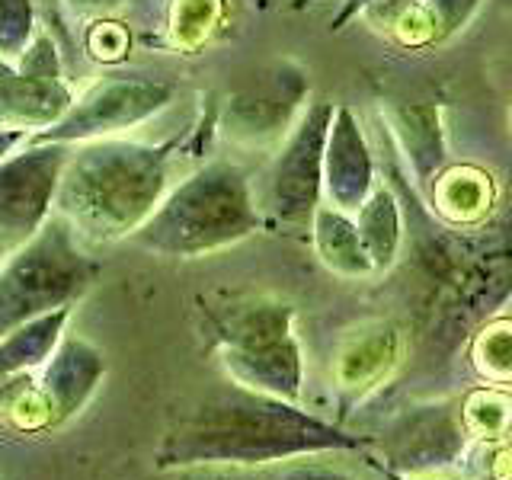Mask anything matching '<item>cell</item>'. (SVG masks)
<instances>
[{
	"mask_svg": "<svg viewBox=\"0 0 512 480\" xmlns=\"http://www.w3.org/2000/svg\"><path fill=\"white\" fill-rule=\"evenodd\" d=\"M368 445L336 423L301 410L282 397L228 384L183 410L167 426L154 452L157 471L186 468H253V464L311 458L327 452H352Z\"/></svg>",
	"mask_w": 512,
	"mask_h": 480,
	"instance_id": "6da1fadb",
	"label": "cell"
},
{
	"mask_svg": "<svg viewBox=\"0 0 512 480\" xmlns=\"http://www.w3.org/2000/svg\"><path fill=\"white\" fill-rule=\"evenodd\" d=\"M176 144L180 141L144 144L128 138L77 144L61 173L55 215L68 221L87 247L132 240L170 192Z\"/></svg>",
	"mask_w": 512,
	"mask_h": 480,
	"instance_id": "7a4b0ae2",
	"label": "cell"
},
{
	"mask_svg": "<svg viewBox=\"0 0 512 480\" xmlns=\"http://www.w3.org/2000/svg\"><path fill=\"white\" fill-rule=\"evenodd\" d=\"M260 228L263 215L247 173L231 160H208L167 192L132 244L170 260H199L240 244Z\"/></svg>",
	"mask_w": 512,
	"mask_h": 480,
	"instance_id": "3957f363",
	"label": "cell"
},
{
	"mask_svg": "<svg viewBox=\"0 0 512 480\" xmlns=\"http://www.w3.org/2000/svg\"><path fill=\"white\" fill-rule=\"evenodd\" d=\"M202 317L224 375L240 388L298 404L304 356L292 304L272 295H228L208 301Z\"/></svg>",
	"mask_w": 512,
	"mask_h": 480,
	"instance_id": "277c9868",
	"label": "cell"
},
{
	"mask_svg": "<svg viewBox=\"0 0 512 480\" xmlns=\"http://www.w3.org/2000/svg\"><path fill=\"white\" fill-rule=\"evenodd\" d=\"M100 263L84 250L61 215L10 253L0 266V340L42 314L74 304L90 292Z\"/></svg>",
	"mask_w": 512,
	"mask_h": 480,
	"instance_id": "5b68a950",
	"label": "cell"
},
{
	"mask_svg": "<svg viewBox=\"0 0 512 480\" xmlns=\"http://www.w3.org/2000/svg\"><path fill=\"white\" fill-rule=\"evenodd\" d=\"M106 378V356L100 346L77 333H64L58 349L42 365L39 378H10L0 384L7 420L16 429H55L90 404Z\"/></svg>",
	"mask_w": 512,
	"mask_h": 480,
	"instance_id": "8992f818",
	"label": "cell"
},
{
	"mask_svg": "<svg viewBox=\"0 0 512 480\" xmlns=\"http://www.w3.org/2000/svg\"><path fill=\"white\" fill-rule=\"evenodd\" d=\"M471 426L458 400H429L400 410L375 442L388 474L426 477L455 468L471 448Z\"/></svg>",
	"mask_w": 512,
	"mask_h": 480,
	"instance_id": "52a82bcc",
	"label": "cell"
},
{
	"mask_svg": "<svg viewBox=\"0 0 512 480\" xmlns=\"http://www.w3.org/2000/svg\"><path fill=\"white\" fill-rule=\"evenodd\" d=\"M176 96V87L160 77H106L93 84L64 116L32 135L48 144H87L119 138L128 128L154 119Z\"/></svg>",
	"mask_w": 512,
	"mask_h": 480,
	"instance_id": "ba28073f",
	"label": "cell"
},
{
	"mask_svg": "<svg viewBox=\"0 0 512 480\" xmlns=\"http://www.w3.org/2000/svg\"><path fill=\"white\" fill-rule=\"evenodd\" d=\"M336 106L340 103L314 100L272 160L269 205L282 224L311 231V218L324 205V154Z\"/></svg>",
	"mask_w": 512,
	"mask_h": 480,
	"instance_id": "9c48e42d",
	"label": "cell"
},
{
	"mask_svg": "<svg viewBox=\"0 0 512 480\" xmlns=\"http://www.w3.org/2000/svg\"><path fill=\"white\" fill-rule=\"evenodd\" d=\"M71 144L32 141L0 160V237L23 247L55 215L58 183Z\"/></svg>",
	"mask_w": 512,
	"mask_h": 480,
	"instance_id": "30bf717a",
	"label": "cell"
},
{
	"mask_svg": "<svg viewBox=\"0 0 512 480\" xmlns=\"http://www.w3.org/2000/svg\"><path fill=\"white\" fill-rule=\"evenodd\" d=\"M74 106V93L61 77V58L52 36L36 32L23 58H0V125L36 128L55 125Z\"/></svg>",
	"mask_w": 512,
	"mask_h": 480,
	"instance_id": "8fae6325",
	"label": "cell"
},
{
	"mask_svg": "<svg viewBox=\"0 0 512 480\" xmlns=\"http://www.w3.org/2000/svg\"><path fill=\"white\" fill-rule=\"evenodd\" d=\"M308 77L292 61L276 64L260 84L231 96L224 109V132L244 144H266L272 138H288L308 109Z\"/></svg>",
	"mask_w": 512,
	"mask_h": 480,
	"instance_id": "7c38bea8",
	"label": "cell"
},
{
	"mask_svg": "<svg viewBox=\"0 0 512 480\" xmlns=\"http://www.w3.org/2000/svg\"><path fill=\"white\" fill-rule=\"evenodd\" d=\"M375 164L368 151L365 132L356 119L352 106L340 103L327 135V154H324V199L327 205L340 208L346 215H356L362 202L375 189Z\"/></svg>",
	"mask_w": 512,
	"mask_h": 480,
	"instance_id": "4fadbf2b",
	"label": "cell"
},
{
	"mask_svg": "<svg viewBox=\"0 0 512 480\" xmlns=\"http://www.w3.org/2000/svg\"><path fill=\"white\" fill-rule=\"evenodd\" d=\"M388 122L394 125V135L410 160L416 180L423 186H432L445 164V135H442L439 106L400 103L388 109Z\"/></svg>",
	"mask_w": 512,
	"mask_h": 480,
	"instance_id": "5bb4252c",
	"label": "cell"
},
{
	"mask_svg": "<svg viewBox=\"0 0 512 480\" xmlns=\"http://www.w3.org/2000/svg\"><path fill=\"white\" fill-rule=\"evenodd\" d=\"M311 240H314L320 263H324L333 276L365 279L375 272L372 256H368L362 234L356 228V218H349L340 208H333V205L317 208L311 218Z\"/></svg>",
	"mask_w": 512,
	"mask_h": 480,
	"instance_id": "9a60e30c",
	"label": "cell"
},
{
	"mask_svg": "<svg viewBox=\"0 0 512 480\" xmlns=\"http://www.w3.org/2000/svg\"><path fill=\"white\" fill-rule=\"evenodd\" d=\"M68 320H71V308H58L4 336L0 340V384L42 368L48 356L58 349Z\"/></svg>",
	"mask_w": 512,
	"mask_h": 480,
	"instance_id": "2e32d148",
	"label": "cell"
},
{
	"mask_svg": "<svg viewBox=\"0 0 512 480\" xmlns=\"http://www.w3.org/2000/svg\"><path fill=\"white\" fill-rule=\"evenodd\" d=\"M356 228L362 244L375 263V272H388L400 256V240H404V221H400L397 199L388 186H375L372 196L362 202L356 212Z\"/></svg>",
	"mask_w": 512,
	"mask_h": 480,
	"instance_id": "e0dca14e",
	"label": "cell"
},
{
	"mask_svg": "<svg viewBox=\"0 0 512 480\" xmlns=\"http://www.w3.org/2000/svg\"><path fill=\"white\" fill-rule=\"evenodd\" d=\"M397 356V333L391 327H381L378 333H368L365 340L356 346H349L340 359V384L343 391H365L372 388V381H378L388 368L394 365Z\"/></svg>",
	"mask_w": 512,
	"mask_h": 480,
	"instance_id": "ac0fdd59",
	"label": "cell"
},
{
	"mask_svg": "<svg viewBox=\"0 0 512 480\" xmlns=\"http://www.w3.org/2000/svg\"><path fill=\"white\" fill-rule=\"evenodd\" d=\"M461 404L474 439H500L512 429V400L500 391H474Z\"/></svg>",
	"mask_w": 512,
	"mask_h": 480,
	"instance_id": "d6986e66",
	"label": "cell"
},
{
	"mask_svg": "<svg viewBox=\"0 0 512 480\" xmlns=\"http://www.w3.org/2000/svg\"><path fill=\"white\" fill-rule=\"evenodd\" d=\"M36 39L32 0H0V58L16 61Z\"/></svg>",
	"mask_w": 512,
	"mask_h": 480,
	"instance_id": "ffe728a7",
	"label": "cell"
},
{
	"mask_svg": "<svg viewBox=\"0 0 512 480\" xmlns=\"http://www.w3.org/2000/svg\"><path fill=\"white\" fill-rule=\"evenodd\" d=\"M474 368L493 384L512 381V324H496L474 343Z\"/></svg>",
	"mask_w": 512,
	"mask_h": 480,
	"instance_id": "44dd1931",
	"label": "cell"
},
{
	"mask_svg": "<svg viewBox=\"0 0 512 480\" xmlns=\"http://www.w3.org/2000/svg\"><path fill=\"white\" fill-rule=\"evenodd\" d=\"M429 26V42H448L474 20L484 0H420Z\"/></svg>",
	"mask_w": 512,
	"mask_h": 480,
	"instance_id": "7402d4cb",
	"label": "cell"
},
{
	"mask_svg": "<svg viewBox=\"0 0 512 480\" xmlns=\"http://www.w3.org/2000/svg\"><path fill=\"white\" fill-rule=\"evenodd\" d=\"M276 480H359L346 471L327 468V464H295V468L282 471Z\"/></svg>",
	"mask_w": 512,
	"mask_h": 480,
	"instance_id": "603a6c76",
	"label": "cell"
},
{
	"mask_svg": "<svg viewBox=\"0 0 512 480\" xmlns=\"http://www.w3.org/2000/svg\"><path fill=\"white\" fill-rule=\"evenodd\" d=\"M378 4V0H343L340 7H336L333 20H330V32H343L352 20H359V16H365V10Z\"/></svg>",
	"mask_w": 512,
	"mask_h": 480,
	"instance_id": "cb8c5ba5",
	"label": "cell"
},
{
	"mask_svg": "<svg viewBox=\"0 0 512 480\" xmlns=\"http://www.w3.org/2000/svg\"><path fill=\"white\" fill-rule=\"evenodd\" d=\"M176 474L173 480H247L234 468H186V471H170Z\"/></svg>",
	"mask_w": 512,
	"mask_h": 480,
	"instance_id": "d4e9b609",
	"label": "cell"
},
{
	"mask_svg": "<svg viewBox=\"0 0 512 480\" xmlns=\"http://www.w3.org/2000/svg\"><path fill=\"white\" fill-rule=\"evenodd\" d=\"M32 132H26V128H7L0 125V160L10 157L13 151H20L23 144H29Z\"/></svg>",
	"mask_w": 512,
	"mask_h": 480,
	"instance_id": "484cf974",
	"label": "cell"
},
{
	"mask_svg": "<svg viewBox=\"0 0 512 480\" xmlns=\"http://www.w3.org/2000/svg\"><path fill=\"white\" fill-rule=\"evenodd\" d=\"M125 0H68V7L77 13H109V10H119Z\"/></svg>",
	"mask_w": 512,
	"mask_h": 480,
	"instance_id": "4316f807",
	"label": "cell"
},
{
	"mask_svg": "<svg viewBox=\"0 0 512 480\" xmlns=\"http://www.w3.org/2000/svg\"><path fill=\"white\" fill-rule=\"evenodd\" d=\"M13 250H16V247L10 244V240H7V237H0V266H4V263L10 260V253H13Z\"/></svg>",
	"mask_w": 512,
	"mask_h": 480,
	"instance_id": "83f0119b",
	"label": "cell"
},
{
	"mask_svg": "<svg viewBox=\"0 0 512 480\" xmlns=\"http://www.w3.org/2000/svg\"><path fill=\"white\" fill-rule=\"evenodd\" d=\"M311 4H317V0H292V10H308Z\"/></svg>",
	"mask_w": 512,
	"mask_h": 480,
	"instance_id": "f1b7e54d",
	"label": "cell"
},
{
	"mask_svg": "<svg viewBox=\"0 0 512 480\" xmlns=\"http://www.w3.org/2000/svg\"><path fill=\"white\" fill-rule=\"evenodd\" d=\"M391 480H420V477H397V474H391Z\"/></svg>",
	"mask_w": 512,
	"mask_h": 480,
	"instance_id": "f546056e",
	"label": "cell"
},
{
	"mask_svg": "<svg viewBox=\"0 0 512 480\" xmlns=\"http://www.w3.org/2000/svg\"><path fill=\"white\" fill-rule=\"evenodd\" d=\"M500 4H503L506 10H512V0H500Z\"/></svg>",
	"mask_w": 512,
	"mask_h": 480,
	"instance_id": "4dcf8cb0",
	"label": "cell"
}]
</instances>
